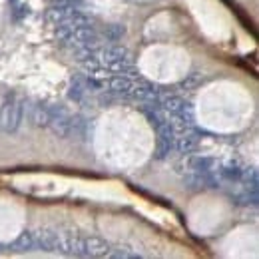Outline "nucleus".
<instances>
[{"instance_id":"nucleus-1","label":"nucleus","mask_w":259,"mask_h":259,"mask_svg":"<svg viewBox=\"0 0 259 259\" xmlns=\"http://www.w3.org/2000/svg\"><path fill=\"white\" fill-rule=\"evenodd\" d=\"M24 116V98L8 94L0 104V130L12 134L20 128Z\"/></svg>"},{"instance_id":"nucleus-2","label":"nucleus","mask_w":259,"mask_h":259,"mask_svg":"<svg viewBox=\"0 0 259 259\" xmlns=\"http://www.w3.org/2000/svg\"><path fill=\"white\" fill-rule=\"evenodd\" d=\"M50 112V120H48V128L52 130L58 138H68L72 134V116L66 112V108L58 106H48Z\"/></svg>"},{"instance_id":"nucleus-3","label":"nucleus","mask_w":259,"mask_h":259,"mask_svg":"<svg viewBox=\"0 0 259 259\" xmlns=\"http://www.w3.org/2000/svg\"><path fill=\"white\" fill-rule=\"evenodd\" d=\"M34 241H36V249H44V251H62V235L54 229H38L32 231Z\"/></svg>"},{"instance_id":"nucleus-4","label":"nucleus","mask_w":259,"mask_h":259,"mask_svg":"<svg viewBox=\"0 0 259 259\" xmlns=\"http://www.w3.org/2000/svg\"><path fill=\"white\" fill-rule=\"evenodd\" d=\"M199 144V136L195 134L192 126H184V130L180 134L174 132V148L182 154H192Z\"/></svg>"},{"instance_id":"nucleus-5","label":"nucleus","mask_w":259,"mask_h":259,"mask_svg":"<svg viewBox=\"0 0 259 259\" xmlns=\"http://www.w3.org/2000/svg\"><path fill=\"white\" fill-rule=\"evenodd\" d=\"M215 176L220 178V182L224 184H239L241 176H243V167L237 162H227V163H218V169H215Z\"/></svg>"},{"instance_id":"nucleus-6","label":"nucleus","mask_w":259,"mask_h":259,"mask_svg":"<svg viewBox=\"0 0 259 259\" xmlns=\"http://www.w3.org/2000/svg\"><path fill=\"white\" fill-rule=\"evenodd\" d=\"M84 249H86V257H106L110 245L96 235H90V237H84Z\"/></svg>"},{"instance_id":"nucleus-7","label":"nucleus","mask_w":259,"mask_h":259,"mask_svg":"<svg viewBox=\"0 0 259 259\" xmlns=\"http://www.w3.org/2000/svg\"><path fill=\"white\" fill-rule=\"evenodd\" d=\"M188 165H190V171H194V174H215V169H218V162L213 158H205V156L190 158Z\"/></svg>"},{"instance_id":"nucleus-8","label":"nucleus","mask_w":259,"mask_h":259,"mask_svg":"<svg viewBox=\"0 0 259 259\" xmlns=\"http://www.w3.org/2000/svg\"><path fill=\"white\" fill-rule=\"evenodd\" d=\"M62 251H66L68 255L86 257L84 237H80V235H66V237H62Z\"/></svg>"},{"instance_id":"nucleus-9","label":"nucleus","mask_w":259,"mask_h":259,"mask_svg":"<svg viewBox=\"0 0 259 259\" xmlns=\"http://www.w3.org/2000/svg\"><path fill=\"white\" fill-rule=\"evenodd\" d=\"M48 120H50V112H48V106L46 104H34L30 106V122L38 128H46L48 126Z\"/></svg>"},{"instance_id":"nucleus-10","label":"nucleus","mask_w":259,"mask_h":259,"mask_svg":"<svg viewBox=\"0 0 259 259\" xmlns=\"http://www.w3.org/2000/svg\"><path fill=\"white\" fill-rule=\"evenodd\" d=\"M14 247H16L18 251H32V249H36V241H34L32 231H24V233L14 241Z\"/></svg>"},{"instance_id":"nucleus-11","label":"nucleus","mask_w":259,"mask_h":259,"mask_svg":"<svg viewBox=\"0 0 259 259\" xmlns=\"http://www.w3.org/2000/svg\"><path fill=\"white\" fill-rule=\"evenodd\" d=\"M106 257H112V259H140V257H142V253L132 251L130 247H116V249H108Z\"/></svg>"},{"instance_id":"nucleus-12","label":"nucleus","mask_w":259,"mask_h":259,"mask_svg":"<svg viewBox=\"0 0 259 259\" xmlns=\"http://www.w3.org/2000/svg\"><path fill=\"white\" fill-rule=\"evenodd\" d=\"M126 34V30L120 26V24H112V26H108L106 28V32H104V36H106V40L108 42H118V40H122V36Z\"/></svg>"},{"instance_id":"nucleus-13","label":"nucleus","mask_w":259,"mask_h":259,"mask_svg":"<svg viewBox=\"0 0 259 259\" xmlns=\"http://www.w3.org/2000/svg\"><path fill=\"white\" fill-rule=\"evenodd\" d=\"M201 80H203V78L199 76V72H192V74L188 76V80L182 82V86H184V88H194V86H197Z\"/></svg>"},{"instance_id":"nucleus-14","label":"nucleus","mask_w":259,"mask_h":259,"mask_svg":"<svg viewBox=\"0 0 259 259\" xmlns=\"http://www.w3.org/2000/svg\"><path fill=\"white\" fill-rule=\"evenodd\" d=\"M28 6L26 4H18V6H14V12H12V16H14V20H20V18H24V16H28Z\"/></svg>"},{"instance_id":"nucleus-15","label":"nucleus","mask_w":259,"mask_h":259,"mask_svg":"<svg viewBox=\"0 0 259 259\" xmlns=\"http://www.w3.org/2000/svg\"><path fill=\"white\" fill-rule=\"evenodd\" d=\"M16 2H18V0H10V4H16Z\"/></svg>"}]
</instances>
